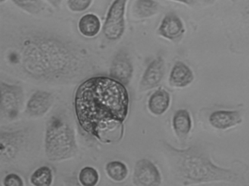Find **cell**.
<instances>
[{
	"instance_id": "6da1fadb",
	"label": "cell",
	"mask_w": 249,
	"mask_h": 186,
	"mask_svg": "<svg viewBox=\"0 0 249 186\" xmlns=\"http://www.w3.org/2000/svg\"><path fill=\"white\" fill-rule=\"evenodd\" d=\"M76 118L82 130L101 143H118L124 135L130 96L125 86L109 76L89 77L76 90Z\"/></svg>"
},
{
	"instance_id": "7a4b0ae2",
	"label": "cell",
	"mask_w": 249,
	"mask_h": 186,
	"mask_svg": "<svg viewBox=\"0 0 249 186\" xmlns=\"http://www.w3.org/2000/svg\"><path fill=\"white\" fill-rule=\"evenodd\" d=\"M18 60L26 75L48 83L77 81L93 67L86 49L48 32H33L23 37Z\"/></svg>"
},
{
	"instance_id": "3957f363",
	"label": "cell",
	"mask_w": 249,
	"mask_h": 186,
	"mask_svg": "<svg viewBox=\"0 0 249 186\" xmlns=\"http://www.w3.org/2000/svg\"><path fill=\"white\" fill-rule=\"evenodd\" d=\"M44 146L45 155L51 162H63L76 156L78 148L75 133L65 114H54L48 119Z\"/></svg>"
},
{
	"instance_id": "277c9868",
	"label": "cell",
	"mask_w": 249,
	"mask_h": 186,
	"mask_svg": "<svg viewBox=\"0 0 249 186\" xmlns=\"http://www.w3.org/2000/svg\"><path fill=\"white\" fill-rule=\"evenodd\" d=\"M181 176L194 184L237 181L238 175L231 169L215 165L207 153L196 149L182 151L178 166Z\"/></svg>"
},
{
	"instance_id": "5b68a950",
	"label": "cell",
	"mask_w": 249,
	"mask_h": 186,
	"mask_svg": "<svg viewBox=\"0 0 249 186\" xmlns=\"http://www.w3.org/2000/svg\"><path fill=\"white\" fill-rule=\"evenodd\" d=\"M23 99L24 92L21 86L0 81V118L16 120L21 111Z\"/></svg>"
},
{
	"instance_id": "8992f818",
	"label": "cell",
	"mask_w": 249,
	"mask_h": 186,
	"mask_svg": "<svg viewBox=\"0 0 249 186\" xmlns=\"http://www.w3.org/2000/svg\"><path fill=\"white\" fill-rule=\"evenodd\" d=\"M127 0H114L108 10L103 26V33L107 39L116 41L121 39L125 30L126 5Z\"/></svg>"
},
{
	"instance_id": "52a82bcc",
	"label": "cell",
	"mask_w": 249,
	"mask_h": 186,
	"mask_svg": "<svg viewBox=\"0 0 249 186\" xmlns=\"http://www.w3.org/2000/svg\"><path fill=\"white\" fill-rule=\"evenodd\" d=\"M26 134L23 130L0 131V159L4 162L14 160L24 145Z\"/></svg>"
},
{
	"instance_id": "ba28073f",
	"label": "cell",
	"mask_w": 249,
	"mask_h": 186,
	"mask_svg": "<svg viewBox=\"0 0 249 186\" xmlns=\"http://www.w3.org/2000/svg\"><path fill=\"white\" fill-rule=\"evenodd\" d=\"M133 181L136 186H158L160 185L162 178L159 169L153 162L142 159L135 165Z\"/></svg>"
},
{
	"instance_id": "9c48e42d",
	"label": "cell",
	"mask_w": 249,
	"mask_h": 186,
	"mask_svg": "<svg viewBox=\"0 0 249 186\" xmlns=\"http://www.w3.org/2000/svg\"><path fill=\"white\" fill-rule=\"evenodd\" d=\"M133 74V63L128 53L124 49L120 50L111 63L109 77L126 86L131 81Z\"/></svg>"
},
{
	"instance_id": "30bf717a",
	"label": "cell",
	"mask_w": 249,
	"mask_h": 186,
	"mask_svg": "<svg viewBox=\"0 0 249 186\" xmlns=\"http://www.w3.org/2000/svg\"><path fill=\"white\" fill-rule=\"evenodd\" d=\"M52 93L45 91L38 90L34 92L25 107V113L32 118H40L48 113L54 103Z\"/></svg>"
},
{
	"instance_id": "8fae6325",
	"label": "cell",
	"mask_w": 249,
	"mask_h": 186,
	"mask_svg": "<svg viewBox=\"0 0 249 186\" xmlns=\"http://www.w3.org/2000/svg\"><path fill=\"white\" fill-rule=\"evenodd\" d=\"M165 73V61L162 56L154 58L146 67L139 83L140 92H146L159 86Z\"/></svg>"
},
{
	"instance_id": "7c38bea8",
	"label": "cell",
	"mask_w": 249,
	"mask_h": 186,
	"mask_svg": "<svg viewBox=\"0 0 249 186\" xmlns=\"http://www.w3.org/2000/svg\"><path fill=\"white\" fill-rule=\"evenodd\" d=\"M184 32L185 28L182 20L174 13L165 15L158 28V34L171 41L178 40L184 35Z\"/></svg>"
},
{
	"instance_id": "4fadbf2b",
	"label": "cell",
	"mask_w": 249,
	"mask_h": 186,
	"mask_svg": "<svg viewBox=\"0 0 249 186\" xmlns=\"http://www.w3.org/2000/svg\"><path fill=\"white\" fill-rule=\"evenodd\" d=\"M209 121L216 130H227L239 125L243 118L238 111H217L211 114Z\"/></svg>"
},
{
	"instance_id": "5bb4252c",
	"label": "cell",
	"mask_w": 249,
	"mask_h": 186,
	"mask_svg": "<svg viewBox=\"0 0 249 186\" xmlns=\"http://www.w3.org/2000/svg\"><path fill=\"white\" fill-rule=\"evenodd\" d=\"M195 79L193 70L185 63L182 61H177L174 64L171 73H170V86L173 87L183 89L190 86Z\"/></svg>"
},
{
	"instance_id": "9a60e30c",
	"label": "cell",
	"mask_w": 249,
	"mask_h": 186,
	"mask_svg": "<svg viewBox=\"0 0 249 186\" xmlns=\"http://www.w3.org/2000/svg\"><path fill=\"white\" fill-rule=\"evenodd\" d=\"M171 105V95L165 89L155 91L148 100V109L152 115L160 116L169 109Z\"/></svg>"
},
{
	"instance_id": "2e32d148",
	"label": "cell",
	"mask_w": 249,
	"mask_h": 186,
	"mask_svg": "<svg viewBox=\"0 0 249 186\" xmlns=\"http://www.w3.org/2000/svg\"><path fill=\"white\" fill-rule=\"evenodd\" d=\"M172 126L177 137L181 140L185 139L193 128L190 112L186 109L178 110L173 116Z\"/></svg>"
},
{
	"instance_id": "e0dca14e",
	"label": "cell",
	"mask_w": 249,
	"mask_h": 186,
	"mask_svg": "<svg viewBox=\"0 0 249 186\" xmlns=\"http://www.w3.org/2000/svg\"><path fill=\"white\" fill-rule=\"evenodd\" d=\"M102 29V23L99 16L93 13H87L80 18L78 30L83 36L92 38L99 35Z\"/></svg>"
},
{
	"instance_id": "ac0fdd59",
	"label": "cell",
	"mask_w": 249,
	"mask_h": 186,
	"mask_svg": "<svg viewBox=\"0 0 249 186\" xmlns=\"http://www.w3.org/2000/svg\"><path fill=\"white\" fill-rule=\"evenodd\" d=\"M159 4L155 0H136L133 5V14L137 19H147L158 13Z\"/></svg>"
},
{
	"instance_id": "d6986e66",
	"label": "cell",
	"mask_w": 249,
	"mask_h": 186,
	"mask_svg": "<svg viewBox=\"0 0 249 186\" xmlns=\"http://www.w3.org/2000/svg\"><path fill=\"white\" fill-rule=\"evenodd\" d=\"M107 175L112 181L117 183L124 182L128 175V168L124 162L112 161L105 167Z\"/></svg>"
},
{
	"instance_id": "ffe728a7",
	"label": "cell",
	"mask_w": 249,
	"mask_h": 186,
	"mask_svg": "<svg viewBox=\"0 0 249 186\" xmlns=\"http://www.w3.org/2000/svg\"><path fill=\"white\" fill-rule=\"evenodd\" d=\"M29 181L32 186H51L53 182V172L50 167H39L32 172Z\"/></svg>"
},
{
	"instance_id": "44dd1931",
	"label": "cell",
	"mask_w": 249,
	"mask_h": 186,
	"mask_svg": "<svg viewBox=\"0 0 249 186\" xmlns=\"http://www.w3.org/2000/svg\"><path fill=\"white\" fill-rule=\"evenodd\" d=\"M99 173L97 169L92 167H85L79 172V182L82 186H95L99 181Z\"/></svg>"
},
{
	"instance_id": "7402d4cb",
	"label": "cell",
	"mask_w": 249,
	"mask_h": 186,
	"mask_svg": "<svg viewBox=\"0 0 249 186\" xmlns=\"http://www.w3.org/2000/svg\"><path fill=\"white\" fill-rule=\"evenodd\" d=\"M13 3L26 13L38 14L44 9L42 0H12Z\"/></svg>"
},
{
	"instance_id": "603a6c76",
	"label": "cell",
	"mask_w": 249,
	"mask_h": 186,
	"mask_svg": "<svg viewBox=\"0 0 249 186\" xmlns=\"http://www.w3.org/2000/svg\"><path fill=\"white\" fill-rule=\"evenodd\" d=\"M93 0H67V6L71 11L81 13L91 6Z\"/></svg>"
},
{
	"instance_id": "cb8c5ba5",
	"label": "cell",
	"mask_w": 249,
	"mask_h": 186,
	"mask_svg": "<svg viewBox=\"0 0 249 186\" xmlns=\"http://www.w3.org/2000/svg\"><path fill=\"white\" fill-rule=\"evenodd\" d=\"M2 185L4 186H23V179L16 173H9L2 180Z\"/></svg>"
},
{
	"instance_id": "d4e9b609",
	"label": "cell",
	"mask_w": 249,
	"mask_h": 186,
	"mask_svg": "<svg viewBox=\"0 0 249 186\" xmlns=\"http://www.w3.org/2000/svg\"><path fill=\"white\" fill-rule=\"evenodd\" d=\"M171 1L182 3V4H187V5H193L197 1V0H171Z\"/></svg>"
},
{
	"instance_id": "484cf974",
	"label": "cell",
	"mask_w": 249,
	"mask_h": 186,
	"mask_svg": "<svg viewBox=\"0 0 249 186\" xmlns=\"http://www.w3.org/2000/svg\"><path fill=\"white\" fill-rule=\"evenodd\" d=\"M48 1L51 5L53 6L55 8H58L62 3L63 0H48Z\"/></svg>"
}]
</instances>
